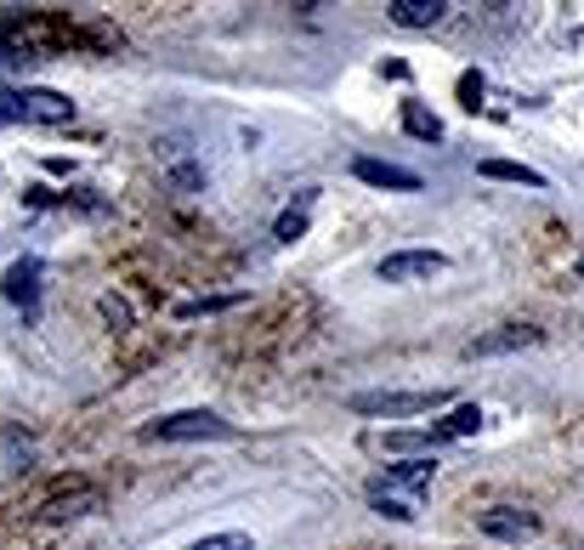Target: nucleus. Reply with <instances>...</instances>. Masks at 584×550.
<instances>
[{"instance_id":"obj_18","label":"nucleus","mask_w":584,"mask_h":550,"mask_svg":"<svg viewBox=\"0 0 584 550\" xmlns=\"http://www.w3.org/2000/svg\"><path fill=\"white\" fill-rule=\"evenodd\" d=\"M187 550H255V539L250 534H210V539L187 545Z\"/></svg>"},{"instance_id":"obj_3","label":"nucleus","mask_w":584,"mask_h":550,"mask_svg":"<svg viewBox=\"0 0 584 550\" xmlns=\"http://www.w3.org/2000/svg\"><path fill=\"white\" fill-rule=\"evenodd\" d=\"M448 392H352L346 409L352 414H386V420H403V414H432L443 409Z\"/></svg>"},{"instance_id":"obj_2","label":"nucleus","mask_w":584,"mask_h":550,"mask_svg":"<svg viewBox=\"0 0 584 550\" xmlns=\"http://www.w3.org/2000/svg\"><path fill=\"white\" fill-rule=\"evenodd\" d=\"M69 119H75V103L62 91H46V85L0 91V125H69Z\"/></svg>"},{"instance_id":"obj_8","label":"nucleus","mask_w":584,"mask_h":550,"mask_svg":"<svg viewBox=\"0 0 584 550\" xmlns=\"http://www.w3.org/2000/svg\"><path fill=\"white\" fill-rule=\"evenodd\" d=\"M477 528L489 534V539H528V534L539 528V516L523 511V505H494V511L477 516Z\"/></svg>"},{"instance_id":"obj_9","label":"nucleus","mask_w":584,"mask_h":550,"mask_svg":"<svg viewBox=\"0 0 584 550\" xmlns=\"http://www.w3.org/2000/svg\"><path fill=\"white\" fill-rule=\"evenodd\" d=\"M364 443L375 448V455H409V460H426L432 448H437L432 432H369Z\"/></svg>"},{"instance_id":"obj_10","label":"nucleus","mask_w":584,"mask_h":550,"mask_svg":"<svg viewBox=\"0 0 584 550\" xmlns=\"http://www.w3.org/2000/svg\"><path fill=\"white\" fill-rule=\"evenodd\" d=\"M432 460H398V466H386L375 482H380V489H398V494H414L420 500V489H426V482H432Z\"/></svg>"},{"instance_id":"obj_6","label":"nucleus","mask_w":584,"mask_h":550,"mask_svg":"<svg viewBox=\"0 0 584 550\" xmlns=\"http://www.w3.org/2000/svg\"><path fill=\"white\" fill-rule=\"evenodd\" d=\"M545 341V330H534V323H505V330H494V335H477L466 352L471 358H500V352H523V346H539Z\"/></svg>"},{"instance_id":"obj_16","label":"nucleus","mask_w":584,"mask_h":550,"mask_svg":"<svg viewBox=\"0 0 584 550\" xmlns=\"http://www.w3.org/2000/svg\"><path fill=\"white\" fill-rule=\"evenodd\" d=\"M403 131L420 137V142H443V119L432 108H420V103H403Z\"/></svg>"},{"instance_id":"obj_7","label":"nucleus","mask_w":584,"mask_h":550,"mask_svg":"<svg viewBox=\"0 0 584 550\" xmlns=\"http://www.w3.org/2000/svg\"><path fill=\"white\" fill-rule=\"evenodd\" d=\"M0 296H7L12 307H23V312H35V301H41V262H35V255H23V262L7 267V278H0Z\"/></svg>"},{"instance_id":"obj_14","label":"nucleus","mask_w":584,"mask_h":550,"mask_svg":"<svg viewBox=\"0 0 584 550\" xmlns=\"http://www.w3.org/2000/svg\"><path fill=\"white\" fill-rule=\"evenodd\" d=\"M477 176L489 182H523V187H545V176L534 165H511V159H477Z\"/></svg>"},{"instance_id":"obj_13","label":"nucleus","mask_w":584,"mask_h":550,"mask_svg":"<svg viewBox=\"0 0 584 550\" xmlns=\"http://www.w3.org/2000/svg\"><path fill=\"white\" fill-rule=\"evenodd\" d=\"M369 505H375L380 516H392V523H414V516H420V500H414V494L380 489V482H369Z\"/></svg>"},{"instance_id":"obj_21","label":"nucleus","mask_w":584,"mask_h":550,"mask_svg":"<svg viewBox=\"0 0 584 550\" xmlns=\"http://www.w3.org/2000/svg\"><path fill=\"white\" fill-rule=\"evenodd\" d=\"M460 96H466V108H477V96H482V75H466V80H460Z\"/></svg>"},{"instance_id":"obj_19","label":"nucleus","mask_w":584,"mask_h":550,"mask_svg":"<svg viewBox=\"0 0 584 550\" xmlns=\"http://www.w3.org/2000/svg\"><path fill=\"white\" fill-rule=\"evenodd\" d=\"M103 318H108V323H119V330H131V307H125L119 296H103Z\"/></svg>"},{"instance_id":"obj_1","label":"nucleus","mask_w":584,"mask_h":550,"mask_svg":"<svg viewBox=\"0 0 584 550\" xmlns=\"http://www.w3.org/2000/svg\"><path fill=\"white\" fill-rule=\"evenodd\" d=\"M142 443H233L239 426L221 420L216 409H182V414H159L137 432Z\"/></svg>"},{"instance_id":"obj_20","label":"nucleus","mask_w":584,"mask_h":550,"mask_svg":"<svg viewBox=\"0 0 584 550\" xmlns=\"http://www.w3.org/2000/svg\"><path fill=\"white\" fill-rule=\"evenodd\" d=\"M233 301H239V296H210V301H187L182 312H187V318H199V312H221V307H233Z\"/></svg>"},{"instance_id":"obj_12","label":"nucleus","mask_w":584,"mask_h":550,"mask_svg":"<svg viewBox=\"0 0 584 550\" xmlns=\"http://www.w3.org/2000/svg\"><path fill=\"white\" fill-rule=\"evenodd\" d=\"M312 199H318V187H301V199L289 205L278 221H273V239L278 244H296V239H307V228H312Z\"/></svg>"},{"instance_id":"obj_17","label":"nucleus","mask_w":584,"mask_h":550,"mask_svg":"<svg viewBox=\"0 0 584 550\" xmlns=\"http://www.w3.org/2000/svg\"><path fill=\"white\" fill-rule=\"evenodd\" d=\"M96 505V489H85V482H75V494H57V500H46L41 511L46 516H85Z\"/></svg>"},{"instance_id":"obj_5","label":"nucleus","mask_w":584,"mask_h":550,"mask_svg":"<svg viewBox=\"0 0 584 550\" xmlns=\"http://www.w3.org/2000/svg\"><path fill=\"white\" fill-rule=\"evenodd\" d=\"M352 176L358 182H369V187H392V193H420L426 182H420V171H409V165H392V159H352Z\"/></svg>"},{"instance_id":"obj_22","label":"nucleus","mask_w":584,"mask_h":550,"mask_svg":"<svg viewBox=\"0 0 584 550\" xmlns=\"http://www.w3.org/2000/svg\"><path fill=\"white\" fill-rule=\"evenodd\" d=\"M579 284H584V255H579Z\"/></svg>"},{"instance_id":"obj_11","label":"nucleus","mask_w":584,"mask_h":550,"mask_svg":"<svg viewBox=\"0 0 584 550\" xmlns=\"http://www.w3.org/2000/svg\"><path fill=\"white\" fill-rule=\"evenodd\" d=\"M386 18H392L398 28H432V23L448 18V0H392Z\"/></svg>"},{"instance_id":"obj_15","label":"nucleus","mask_w":584,"mask_h":550,"mask_svg":"<svg viewBox=\"0 0 584 550\" xmlns=\"http://www.w3.org/2000/svg\"><path fill=\"white\" fill-rule=\"evenodd\" d=\"M477 426H482V409H477V403H460V409L443 420V426H432V437H437V448H443V443H454V437H471Z\"/></svg>"},{"instance_id":"obj_4","label":"nucleus","mask_w":584,"mask_h":550,"mask_svg":"<svg viewBox=\"0 0 584 550\" xmlns=\"http://www.w3.org/2000/svg\"><path fill=\"white\" fill-rule=\"evenodd\" d=\"M448 267L443 250H392L380 262V284H420V278H437Z\"/></svg>"}]
</instances>
